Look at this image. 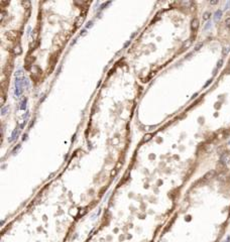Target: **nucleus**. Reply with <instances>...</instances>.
Wrapping results in <instances>:
<instances>
[{"label":"nucleus","mask_w":230,"mask_h":242,"mask_svg":"<svg viewBox=\"0 0 230 242\" xmlns=\"http://www.w3.org/2000/svg\"><path fill=\"white\" fill-rule=\"evenodd\" d=\"M223 63H224L223 59H221V60H218V63H217V69H219V68H221V67H222V65H223Z\"/></svg>","instance_id":"0eeeda50"},{"label":"nucleus","mask_w":230,"mask_h":242,"mask_svg":"<svg viewBox=\"0 0 230 242\" xmlns=\"http://www.w3.org/2000/svg\"><path fill=\"white\" fill-rule=\"evenodd\" d=\"M199 27V19L198 18H193V20L191 21V29L192 31H196Z\"/></svg>","instance_id":"7ed1b4c3"},{"label":"nucleus","mask_w":230,"mask_h":242,"mask_svg":"<svg viewBox=\"0 0 230 242\" xmlns=\"http://www.w3.org/2000/svg\"><path fill=\"white\" fill-rule=\"evenodd\" d=\"M92 23H93L92 21H91V22H89V23L87 24V27H91V26H92Z\"/></svg>","instance_id":"2eb2a0df"},{"label":"nucleus","mask_w":230,"mask_h":242,"mask_svg":"<svg viewBox=\"0 0 230 242\" xmlns=\"http://www.w3.org/2000/svg\"><path fill=\"white\" fill-rule=\"evenodd\" d=\"M210 15H211V13H210V12H205V13H204V15H203V18H204V20L209 19V18H210Z\"/></svg>","instance_id":"423d86ee"},{"label":"nucleus","mask_w":230,"mask_h":242,"mask_svg":"<svg viewBox=\"0 0 230 242\" xmlns=\"http://www.w3.org/2000/svg\"><path fill=\"white\" fill-rule=\"evenodd\" d=\"M225 25L227 26V27H230V17L226 18L225 19Z\"/></svg>","instance_id":"1a4fd4ad"},{"label":"nucleus","mask_w":230,"mask_h":242,"mask_svg":"<svg viewBox=\"0 0 230 242\" xmlns=\"http://www.w3.org/2000/svg\"><path fill=\"white\" fill-rule=\"evenodd\" d=\"M24 104H26V99H25V100H23V103H22V104H21V107H20L21 109H24V108H25V106H24Z\"/></svg>","instance_id":"ddd939ff"},{"label":"nucleus","mask_w":230,"mask_h":242,"mask_svg":"<svg viewBox=\"0 0 230 242\" xmlns=\"http://www.w3.org/2000/svg\"><path fill=\"white\" fill-rule=\"evenodd\" d=\"M221 162L224 164L225 165L230 164V154L229 153H223L221 156Z\"/></svg>","instance_id":"f03ea898"},{"label":"nucleus","mask_w":230,"mask_h":242,"mask_svg":"<svg viewBox=\"0 0 230 242\" xmlns=\"http://www.w3.org/2000/svg\"><path fill=\"white\" fill-rule=\"evenodd\" d=\"M211 25H212V23H211L210 21H208L207 22V24L205 25V27H204V30H207V29H209L210 27H211Z\"/></svg>","instance_id":"9d476101"},{"label":"nucleus","mask_w":230,"mask_h":242,"mask_svg":"<svg viewBox=\"0 0 230 242\" xmlns=\"http://www.w3.org/2000/svg\"><path fill=\"white\" fill-rule=\"evenodd\" d=\"M229 51H230V47L229 48H224V50L222 51V54H223V56H226Z\"/></svg>","instance_id":"6e6552de"},{"label":"nucleus","mask_w":230,"mask_h":242,"mask_svg":"<svg viewBox=\"0 0 230 242\" xmlns=\"http://www.w3.org/2000/svg\"><path fill=\"white\" fill-rule=\"evenodd\" d=\"M210 3H211V4H217L218 1H217V0H215V1H211Z\"/></svg>","instance_id":"4468645a"},{"label":"nucleus","mask_w":230,"mask_h":242,"mask_svg":"<svg viewBox=\"0 0 230 242\" xmlns=\"http://www.w3.org/2000/svg\"><path fill=\"white\" fill-rule=\"evenodd\" d=\"M202 45H203V43H199V44H197V45H196V48H195V50H196V51H198L199 48L202 47Z\"/></svg>","instance_id":"f8f14e48"},{"label":"nucleus","mask_w":230,"mask_h":242,"mask_svg":"<svg viewBox=\"0 0 230 242\" xmlns=\"http://www.w3.org/2000/svg\"><path fill=\"white\" fill-rule=\"evenodd\" d=\"M230 8V1H228L227 3H226V5H225V10H227V9H229Z\"/></svg>","instance_id":"9b49d317"},{"label":"nucleus","mask_w":230,"mask_h":242,"mask_svg":"<svg viewBox=\"0 0 230 242\" xmlns=\"http://www.w3.org/2000/svg\"><path fill=\"white\" fill-rule=\"evenodd\" d=\"M214 175H215V172L214 171H210V172H208L205 175V179H207V180H209V179H212V177H214Z\"/></svg>","instance_id":"39448f33"},{"label":"nucleus","mask_w":230,"mask_h":242,"mask_svg":"<svg viewBox=\"0 0 230 242\" xmlns=\"http://www.w3.org/2000/svg\"><path fill=\"white\" fill-rule=\"evenodd\" d=\"M211 82H212V80H209V82H208V83H206V85H205V87H207V86H208V85L210 84V83H211Z\"/></svg>","instance_id":"dca6fc26"},{"label":"nucleus","mask_w":230,"mask_h":242,"mask_svg":"<svg viewBox=\"0 0 230 242\" xmlns=\"http://www.w3.org/2000/svg\"><path fill=\"white\" fill-rule=\"evenodd\" d=\"M22 79H20V78H17L16 79V82H15V88H16V95L17 96H19L20 94H21V92H22Z\"/></svg>","instance_id":"f257e3e1"},{"label":"nucleus","mask_w":230,"mask_h":242,"mask_svg":"<svg viewBox=\"0 0 230 242\" xmlns=\"http://www.w3.org/2000/svg\"><path fill=\"white\" fill-rule=\"evenodd\" d=\"M221 17H222V11L221 10H217L216 12L214 13V21L215 22L219 21L221 19Z\"/></svg>","instance_id":"20e7f679"}]
</instances>
